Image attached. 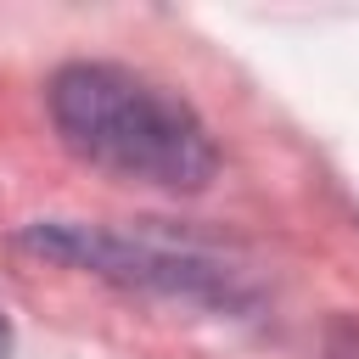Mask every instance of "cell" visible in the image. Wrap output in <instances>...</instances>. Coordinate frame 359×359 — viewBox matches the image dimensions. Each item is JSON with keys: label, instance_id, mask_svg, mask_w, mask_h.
<instances>
[{"label": "cell", "instance_id": "6da1fadb", "mask_svg": "<svg viewBox=\"0 0 359 359\" xmlns=\"http://www.w3.org/2000/svg\"><path fill=\"white\" fill-rule=\"evenodd\" d=\"M50 123L73 157L118 180L202 191L219 174V146L191 101L118 62H67L45 90Z\"/></svg>", "mask_w": 359, "mask_h": 359}, {"label": "cell", "instance_id": "3957f363", "mask_svg": "<svg viewBox=\"0 0 359 359\" xmlns=\"http://www.w3.org/2000/svg\"><path fill=\"white\" fill-rule=\"evenodd\" d=\"M11 353V325H6V314H0V359Z\"/></svg>", "mask_w": 359, "mask_h": 359}, {"label": "cell", "instance_id": "7a4b0ae2", "mask_svg": "<svg viewBox=\"0 0 359 359\" xmlns=\"http://www.w3.org/2000/svg\"><path fill=\"white\" fill-rule=\"evenodd\" d=\"M17 241L39 258L73 264V269L118 280V286H140V292H163V297H185V303H208V309L247 303V275L224 252H213L202 241H180L168 230H107V224L39 219Z\"/></svg>", "mask_w": 359, "mask_h": 359}]
</instances>
